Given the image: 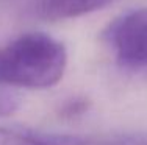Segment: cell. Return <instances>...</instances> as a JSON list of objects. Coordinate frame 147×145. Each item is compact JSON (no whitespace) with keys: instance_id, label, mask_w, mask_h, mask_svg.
I'll list each match as a JSON object with an SVG mask.
<instances>
[{"instance_id":"obj_1","label":"cell","mask_w":147,"mask_h":145,"mask_svg":"<svg viewBox=\"0 0 147 145\" xmlns=\"http://www.w3.org/2000/svg\"><path fill=\"white\" fill-rule=\"evenodd\" d=\"M66 65L67 51L63 42L42 31L25 33L0 48V84L52 88L63 78Z\"/></svg>"},{"instance_id":"obj_2","label":"cell","mask_w":147,"mask_h":145,"mask_svg":"<svg viewBox=\"0 0 147 145\" xmlns=\"http://www.w3.org/2000/svg\"><path fill=\"white\" fill-rule=\"evenodd\" d=\"M119 63L128 67L147 65V8L117 19L107 31Z\"/></svg>"},{"instance_id":"obj_3","label":"cell","mask_w":147,"mask_h":145,"mask_svg":"<svg viewBox=\"0 0 147 145\" xmlns=\"http://www.w3.org/2000/svg\"><path fill=\"white\" fill-rule=\"evenodd\" d=\"M113 2L116 0H45L42 11L45 17L53 20L72 19L107 8Z\"/></svg>"},{"instance_id":"obj_4","label":"cell","mask_w":147,"mask_h":145,"mask_svg":"<svg viewBox=\"0 0 147 145\" xmlns=\"http://www.w3.org/2000/svg\"><path fill=\"white\" fill-rule=\"evenodd\" d=\"M0 145H53L49 137L0 126Z\"/></svg>"},{"instance_id":"obj_5","label":"cell","mask_w":147,"mask_h":145,"mask_svg":"<svg viewBox=\"0 0 147 145\" xmlns=\"http://www.w3.org/2000/svg\"><path fill=\"white\" fill-rule=\"evenodd\" d=\"M89 100L85 97H74V98L66 100L59 108V114L63 117H78L82 114H85L89 108Z\"/></svg>"},{"instance_id":"obj_6","label":"cell","mask_w":147,"mask_h":145,"mask_svg":"<svg viewBox=\"0 0 147 145\" xmlns=\"http://www.w3.org/2000/svg\"><path fill=\"white\" fill-rule=\"evenodd\" d=\"M20 106L19 95L11 91H0V117H8L14 114Z\"/></svg>"}]
</instances>
